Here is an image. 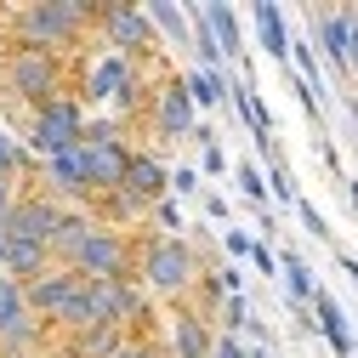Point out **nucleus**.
<instances>
[{
    "label": "nucleus",
    "instance_id": "nucleus-27",
    "mask_svg": "<svg viewBox=\"0 0 358 358\" xmlns=\"http://www.w3.org/2000/svg\"><path fill=\"white\" fill-rule=\"evenodd\" d=\"M148 216H154V228H159L165 239H182V205H176L171 194H165V199H154V205H148Z\"/></svg>",
    "mask_w": 358,
    "mask_h": 358
},
{
    "label": "nucleus",
    "instance_id": "nucleus-33",
    "mask_svg": "<svg viewBox=\"0 0 358 358\" xmlns=\"http://www.w3.org/2000/svg\"><path fill=\"white\" fill-rule=\"evenodd\" d=\"M250 245H256V239H250L245 228H228V234H222V250H228L234 262H250Z\"/></svg>",
    "mask_w": 358,
    "mask_h": 358
},
{
    "label": "nucleus",
    "instance_id": "nucleus-5",
    "mask_svg": "<svg viewBox=\"0 0 358 358\" xmlns=\"http://www.w3.org/2000/svg\"><path fill=\"white\" fill-rule=\"evenodd\" d=\"M80 103H114L120 114H131L143 103V63H131V57H97L92 69H85L80 80Z\"/></svg>",
    "mask_w": 358,
    "mask_h": 358
},
{
    "label": "nucleus",
    "instance_id": "nucleus-16",
    "mask_svg": "<svg viewBox=\"0 0 358 358\" xmlns=\"http://www.w3.org/2000/svg\"><path fill=\"white\" fill-rule=\"evenodd\" d=\"M0 267H6V279L29 285V279H40V273L57 267V262H52L46 245H34V239H6V234H0Z\"/></svg>",
    "mask_w": 358,
    "mask_h": 358
},
{
    "label": "nucleus",
    "instance_id": "nucleus-11",
    "mask_svg": "<svg viewBox=\"0 0 358 358\" xmlns=\"http://www.w3.org/2000/svg\"><path fill=\"white\" fill-rule=\"evenodd\" d=\"M80 285H85V279L74 273V267H46L40 279H29V285H23V301H29V313H34L40 324H52L57 313L69 307V296H74Z\"/></svg>",
    "mask_w": 358,
    "mask_h": 358
},
{
    "label": "nucleus",
    "instance_id": "nucleus-42",
    "mask_svg": "<svg viewBox=\"0 0 358 358\" xmlns=\"http://www.w3.org/2000/svg\"><path fill=\"white\" fill-rule=\"evenodd\" d=\"M245 358H279L273 347H245Z\"/></svg>",
    "mask_w": 358,
    "mask_h": 358
},
{
    "label": "nucleus",
    "instance_id": "nucleus-8",
    "mask_svg": "<svg viewBox=\"0 0 358 358\" xmlns=\"http://www.w3.org/2000/svg\"><path fill=\"white\" fill-rule=\"evenodd\" d=\"M97 29L108 40V52L131 57V63H143L154 52V40H159L154 23H148V12H137V6H97Z\"/></svg>",
    "mask_w": 358,
    "mask_h": 358
},
{
    "label": "nucleus",
    "instance_id": "nucleus-4",
    "mask_svg": "<svg viewBox=\"0 0 358 358\" xmlns=\"http://www.w3.org/2000/svg\"><path fill=\"white\" fill-rule=\"evenodd\" d=\"M74 273L85 279V285H97V279H108V285H125V279H137V239H125L120 228H97L85 234V245L74 250Z\"/></svg>",
    "mask_w": 358,
    "mask_h": 358
},
{
    "label": "nucleus",
    "instance_id": "nucleus-12",
    "mask_svg": "<svg viewBox=\"0 0 358 358\" xmlns=\"http://www.w3.org/2000/svg\"><path fill=\"white\" fill-rule=\"evenodd\" d=\"M313 40H319V57L330 63V74L352 80L347 74V6H319L313 12Z\"/></svg>",
    "mask_w": 358,
    "mask_h": 358
},
{
    "label": "nucleus",
    "instance_id": "nucleus-13",
    "mask_svg": "<svg viewBox=\"0 0 358 358\" xmlns=\"http://www.w3.org/2000/svg\"><path fill=\"white\" fill-rule=\"evenodd\" d=\"M40 182H46L52 199H85V194H92V188H85V154L63 148L52 159H40Z\"/></svg>",
    "mask_w": 358,
    "mask_h": 358
},
{
    "label": "nucleus",
    "instance_id": "nucleus-29",
    "mask_svg": "<svg viewBox=\"0 0 358 358\" xmlns=\"http://www.w3.org/2000/svg\"><path fill=\"white\" fill-rule=\"evenodd\" d=\"M267 194H273L279 205H296V182H290V165L273 159V171H267Z\"/></svg>",
    "mask_w": 358,
    "mask_h": 358
},
{
    "label": "nucleus",
    "instance_id": "nucleus-30",
    "mask_svg": "<svg viewBox=\"0 0 358 358\" xmlns=\"http://www.w3.org/2000/svg\"><path fill=\"white\" fill-rule=\"evenodd\" d=\"M234 176H239V194H245L250 205H267V176H262L256 165H239Z\"/></svg>",
    "mask_w": 358,
    "mask_h": 358
},
{
    "label": "nucleus",
    "instance_id": "nucleus-43",
    "mask_svg": "<svg viewBox=\"0 0 358 358\" xmlns=\"http://www.w3.org/2000/svg\"><path fill=\"white\" fill-rule=\"evenodd\" d=\"M347 120H352V131H358V103H347Z\"/></svg>",
    "mask_w": 358,
    "mask_h": 358
},
{
    "label": "nucleus",
    "instance_id": "nucleus-38",
    "mask_svg": "<svg viewBox=\"0 0 358 358\" xmlns=\"http://www.w3.org/2000/svg\"><path fill=\"white\" fill-rule=\"evenodd\" d=\"M199 171H210V176H222V171H228V154H222V148L210 143V148L199 154Z\"/></svg>",
    "mask_w": 358,
    "mask_h": 358
},
{
    "label": "nucleus",
    "instance_id": "nucleus-15",
    "mask_svg": "<svg viewBox=\"0 0 358 358\" xmlns=\"http://www.w3.org/2000/svg\"><path fill=\"white\" fill-rule=\"evenodd\" d=\"M216 336H210V319H199L194 307H176L171 313V358H210Z\"/></svg>",
    "mask_w": 358,
    "mask_h": 358
},
{
    "label": "nucleus",
    "instance_id": "nucleus-34",
    "mask_svg": "<svg viewBox=\"0 0 358 358\" xmlns=\"http://www.w3.org/2000/svg\"><path fill=\"white\" fill-rule=\"evenodd\" d=\"M347 74L358 80V6L347 12Z\"/></svg>",
    "mask_w": 358,
    "mask_h": 358
},
{
    "label": "nucleus",
    "instance_id": "nucleus-20",
    "mask_svg": "<svg viewBox=\"0 0 358 358\" xmlns=\"http://www.w3.org/2000/svg\"><path fill=\"white\" fill-rule=\"evenodd\" d=\"M256 34H262V52L290 69V34H285V12L273 6V0H262V6H256Z\"/></svg>",
    "mask_w": 358,
    "mask_h": 358
},
{
    "label": "nucleus",
    "instance_id": "nucleus-39",
    "mask_svg": "<svg viewBox=\"0 0 358 358\" xmlns=\"http://www.w3.org/2000/svg\"><path fill=\"white\" fill-rule=\"evenodd\" d=\"M296 210H301V228H307V234H319V239L330 234V228H324V216L313 210V205H301V199H296Z\"/></svg>",
    "mask_w": 358,
    "mask_h": 358
},
{
    "label": "nucleus",
    "instance_id": "nucleus-3",
    "mask_svg": "<svg viewBox=\"0 0 358 358\" xmlns=\"http://www.w3.org/2000/svg\"><path fill=\"white\" fill-rule=\"evenodd\" d=\"M69 85V63L52 57V52H6L0 57V97H6V108H46L52 97H63Z\"/></svg>",
    "mask_w": 358,
    "mask_h": 358
},
{
    "label": "nucleus",
    "instance_id": "nucleus-6",
    "mask_svg": "<svg viewBox=\"0 0 358 358\" xmlns=\"http://www.w3.org/2000/svg\"><path fill=\"white\" fill-rule=\"evenodd\" d=\"M80 131H85V103L80 97H52L46 108H34V125H29V148L40 159H52L63 148H80Z\"/></svg>",
    "mask_w": 358,
    "mask_h": 358
},
{
    "label": "nucleus",
    "instance_id": "nucleus-31",
    "mask_svg": "<svg viewBox=\"0 0 358 358\" xmlns=\"http://www.w3.org/2000/svg\"><path fill=\"white\" fill-rule=\"evenodd\" d=\"M222 324H228V336H239V330L250 324V301H245L239 290H234L228 301H222Z\"/></svg>",
    "mask_w": 358,
    "mask_h": 358
},
{
    "label": "nucleus",
    "instance_id": "nucleus-19",
    "mask_svg": "<svg viewBox=\"0 0 358 358\" xmlns=\"http://www.w3.org/2000/svg\"><path fill=\"white\" fill-rule=\"evenodd\" d=\"M210 34H216V46H222V63H239L245 57V40H239V12L234 6H222V0H210V6H199Z\"/></svg>",
    "mask_w": 358,
    "mask_h": 358
},
{
    "label": "nucleus",
    "instance_id": "nucleus-40",
    "mask_svg": "<svg viewBox=\"0 0 358 358\" xmlns=\"http://www.w3.org/2000/svg\"><path fill=\"white\" fill-rule=\"evenodd\" d=\"M12 205H17V182H0V222H6Z\"/></svg>",
    "mask_w": 358,
    "mask_h": 358
},
{
    "label": "nucleus",
    "instance_id": "nucleus-17",
    "mask_svg": "<svg viewBox=\"0 0 358 358\" xmlns=\"http://www.w3.org/2000/svg\"><path fill=\"white\" fill-rule=\"evenodd\" d=\"M165 188H171V171H165V159L159 154H131L125 159V194H137V199H165Z\"/></svg>",
    "mask_w": 358,
    "mask_h": 358
},
{
    "label": "nucleus",
    "instance_id": "nucleus-18",
    "mask_svg": "<svg viewBox=\"0 0 358 358\" xmlns=\"http://www.w3.org/2000/svg\"><path fill=\"white\" fill-rule=\"evenodd\" d=\"M313 324H319V336L336 347V358H352V330H347V319H341V307H336V296H313Z\"/></svg>",
    "mask_w": 358,
    "mask_h": 358
},
{
    "label": "nucleus",
    "instance_id": "nucleus-37",
    "mask_svg": "<svg viewBox=\"0 0 358 358\" xmlns=\"http://www.w3.org/2000/svg\"><path fill=\"white\" fill-rule=\"evenodd\" d=\"M210 358H245V341H239V336H216Z\"/></svg>",
    "mask_w": 358,
    "mask_h": 358
},
{
    "label": "nucleus",
    "instance_id": "nucleus-25",
    "mask_svg": "<svg viewBox=\"0 0 358 358\" xmlns=\"http://www.w3.org/2000/svg\"><path fill=\"white\" fill-rule=\"evenodd\" d=\"M148 23H154V34L165 40V46H188V34H194V29H188V12H182V6H165V0L148 12Z\"/></svg>",
    "mask_w": 358,
    "mask_h": 358
},
{
    "label": "nucleus",
    "instance_id": "nucleus-32",
    "mask_svg": "<svg viewBox=\"0 0 358 358\" xmlns=\"http://www.w3.org/2000/svg\"><path fill=\"white\" fill-rule=\"evenodd\" d=\"M114 358H171V352H165L159 341H148V336H125Z\"/></svg>",
    "mask_w": 358,
    "mask_h": 358
},
{
    "label": "nucleus",
    "instance_id": "nucleus-44",
    "mask_svg": "<svg viewBox=\"0 0 358 358\" xmlns=\"http://www.w3.org/2000/svg\"><path fill=\"white\" fill-rule=\"evenodd\" d=\"M0 46H6V12H0Z\"/></svg>",
    "mask_w": 358,
    "mask_h": 358
},
{
    "label": "nucleus",
    "instance_id": "nucleus-9",
    "mask_svg": "<svg viewBox=\"0 0 358 358\" xmlns=\"http://www.w3.org/2000/svg\"><path fill=\"white\" fill-rule=\"evenodd\" d=\"M40 341V319L23 301V285L0 273V358H23Z\"/></svg>",
    "mask_w": 358,
    "mask_h": 358
},
{
    "label": "nucleus",
    "instance_id": "nucleus-22",
    "mask_svg": "<svg viewBox=\"0 0 358 358\" xmlns=\"http://www.w3.org/2000/svg\"><path fill=\"white\" fill-rule=\"evenodd\" d=\"M182 92H188L194 108H216L222 97H228V69H194V74H182Z\"/></svg>",
    "mask_w": 358,
    "mask_h": 358
},
{
    "label": "nucleus",
    "instance_id": "nucleus-41",
    "mask_svg": "<svg viewBox=\"0 0 358 358\" xmlns=\"http://www.w3.org/2000/svg\"><path fill=\"white\" fill-rule=\"evenodd\" d=\"M205 210H210L216 222H228V199H216V194H205Z\"/></svg>",
    "mask_w": 358,
    "mask_h": 358
},
{
    "label": "nucleus",
    "instance_id": "nucleus-35",
    "mask_svg": "<svg viewBox=\"0 0 358 358\" xmlns=\"http://www.w3.org/2000/svg\"><path fill=\"white\" fill-rule=\"evenodd\" d=\"M194 188H199V171L194 165H176L171 171V194H194Z\"/></svg>",
    "mask_w": 358,
    "mask_h": 358
},
{
    "label": "nucleus",
    "instance_id": "nucleus-23",
    "mask_svg": "<svg viewBox=\"0 0 358 358\" xmlns=\"http://www.w3.org/2000/svg\"><path fill=\"white\" fill-rule=\"evenodd\" d=\"M120 341H125V330H114V324H92V330L69 336V358H114Z\"/></svg>",
    "mask_w": 358,
    "mask_h": 358
},
{
    "label": "nucleus",
    "instance_id": "nucleus-7",
    "mask_svg": "<svg viewBox=\"0 0 358 358\" xmlns=\"http://www.w3.org/2000/svg\"><path fill=\"white\" fill-rule=\"evenodd\" d=\"M63 216H69V205H63V199H52L46 188H34V194H17V205L6 210V222H0V234H6V239L52 245V234L63 228Z\"/></svg>",
    "mask_w": 358,
    "mask_h": 358
},
{
    "label": "nucleus",
    "instance_id": "nucleus-28",
    "mask_svg": "<svg viewBox=\"0 0 358 358\" xmlns=\"http://www.w3.org/2000/svg\"><path fill=\"white\" fill-rule=\"evenodd\" d=\"M23 171H29V148H17L6 131H0V182H17Z\"/></svg>",
    "mask_w": 358,
    "mask_h": 358
},
{
    "label": "nucleus",
    "instance_id": "nucleus-26",
    "mask_svg": "<svg viewBox=\"0 0 358 358\" xmlns=\"http://www.w3.org/2000/svg\"><path fill=\"white\" fill-rule=\"evenodd\" d=\"M85 199H92L108 222L114 216H125V222H137V216H148V199H137V194H125V188H114V194H85Z\"/></svg>",
    "mask_w": 358,
    "mask_h": 358
},
{
    "label": "nucleus",
    "instance_id": "nucleus-10",
    "mask_svg": "<svg viewBox=\"0 0 358 358\" xmlns=\"http://www.w3.org/2000/svg\"><path fill=\"white\" fill-rule=\"evenodd\" d=\"M154 131L165 143H188L194 137V125H199V108L188 103V92H182V80H165L159 92H154Z\"/></svg>",
    "mask_w": 358,
    "mask_h": 358
},
{
    "label": "nucleus",
    "instance_id": "nucleus-21",
    "mask_svg": "<svg viewBox=\"0 0 358 358\" xmlns=\"http://www.w3.org/2000/svg\"><path fill=\"white\" fill-rule=\"evenodd\" d=\"M92 228H97V216L69 210V216H63V228H57V234H52V245H46V250H52V262H57V267H69V262H74V250L85 245V234H92Z\"/></svg>",
    "mask_w": 358,
    "mask_h": 358
},
{
    "label": "nucleus",
    "instance_id": "nucleus-1",
    "mask_svg": "<svg viewBox=\"0 0 358 358\" xmlns=\"http://www.w3.org/2000/svg\"><path fill=\"white\" fill-rule=\"evenodd\" d=\"M97 23V6H80V0H40V6H17L6 12V40L17 52H74L85 29Z\"/></svg>",
    "mask_w": 358,
    "mask_h": 358
},
{
    "label": "nucleus",
    "instance_id": "nucleus-36",
    "mask_svg": "<svg viewBox=\"0 0 358 358\" xmlns=\"http://www.w3.org/2000/svg\"><path fill=\"white\" fill-rule=\"evenodd\" d=\"M250 262H256V273H279V256H273V250H267L262 239L250 245Z\"/></svg>",
    "mask_w": 358,
    "mask_h": 358
},
{
    "label": "nucleus",
    "instance_id": "nucleus-24",
    "mask_svg": "<svg viewBox=\"0 0 358 358\" xmlns=\"http://www.w3.org/2000/svg\"><path fill=\"white\" fill-rule=\"evenodd\" d=\"M279 273H285V290H290V307H313V296H319V285H313V267L296 256V250H285L279 256Z\"/></svg>",
    "mask_w": 358,
    "mask_h": 358
},
{
    "label": "nucleus",
    "instance_id": "nucleus-14",
    "mask_svg": "<svg viewBox=\"0 0 358 358\" xmlns=\"http://www.w3.org/2000/svg\"><path fill=\"white\" fill-rule=\"evenodd\" d=\"M80 154H85V188H92V194L125 188V159H131L125 143H103V148H85L80 143Z\"/></svg>",
    "mask_w": 358,
    "mask_h": 358
},
{
    "label": "nucleus",
    "instance_id": "nucleus-2",
    "mask_svg": "<svg viewBox=\"0 0 358 358\" xmlns=\"http://www.w3.org/2000/svg\"><path fill=\"white\" fill-rule=\"evenodd\" d=\"M137 279L165 301H188L199 290V279H205V262H199V250L188 239L148 234V239H137Z\"/></svg>",
    "mask_w": 358,
    "mask_h": 358
}]
</instances>
